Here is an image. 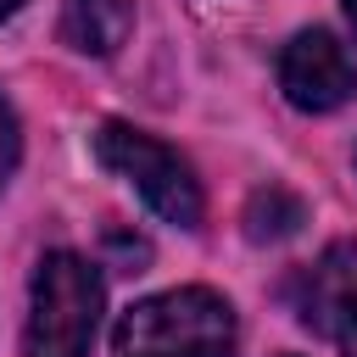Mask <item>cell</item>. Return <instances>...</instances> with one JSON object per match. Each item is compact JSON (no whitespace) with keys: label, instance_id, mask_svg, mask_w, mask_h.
I'll return each mask as SVG.
<instances>
[{"label":"cell","instance_id":"1","mask_svg":"<svg viewBox=\"0 0 357 357\" xmlns=\"http://www.w3.org/2000/svg\"><path fill=\"white\" fill-rule=\"evenodd\" d=\"M234 307L206 284H184L134 301L112 346L117 357H234Z\"/></svg>","mask_w":357,"mask_h":357},{"label":"cell","instance_id":"2","mask_svg":"<svg viewBox=\"0 0 357 357\" xmlns=\"http://www.w3.org/2000/svg\"><path fill=\"white\" fill-rule=\"evenodd\" d=\"M95 324H100V273L78 251H45L33 268L22 357H89Z\"/></svg>","mask_w":357,"mask_h":357},{"label":"cell","instance_id":"3","mask_svg":"<svg viewBox=\"0 0 357 357\" xmlns=\"http://www.w3.org/2000/svg\"><path fill=\"white\" fill-rule=\"evenodd\" d=\"M95 162L106 173H117L123 184H134L156 218H167L178 229L201 223V184H195L190 162L173 145H162L156 134L128 128V123H100L95 128Z\"/></svg>","mask_w":357,"mask_h":357},{"label":"cell","instance_id":"4","mask_svg":"<svg viewBox=\"0 0 357 357\" xmlns=\"http://www.w3.org/2000/svg\"><path fill=\"white\" fill-rule=\"evenodd\" d=\"M279 89L296 112H335L357 95V67H351L346 45H335V33L307 28L279 56Z\"/></svg>","mask_w":357,"mask_h":357},{"label":"cell","instance_id":"5","mask_svg":"<svg viewBox=\"0 0 357 357\" xmlns=\"http://www.w3.org/2000/svg\"><path fill=\"white\" fill-rule=\"evenodd\" d=\"M128 28H134L128 0H67L61 11V39L84 56H117Z\"/></svg>","mask_w":357,"mask_h":357},{"label":"cell","instance_id":"6","mask_svg":"<svg viewBox=\"0 0 357 357\" xmlns=\"http://www.w3.org/2000/svg\"><path fill=\"white\" fill-rule=\"evenodd\" d=\"M351 284H357V251H351V245L324 251V262L307 268L301 284H296V318H301L307 329H329V318H335V307H340V296H346Z\"/></svg>","mask_w":357,"mask_h":357},{"label":"cell","instance_id":"7","mask_svg":"<svg viewBox=\"0 0 357 357\" xmlns=\"http://www.w3.org/2000/svg\"><path fill=\"white\" fill-rule=\"evenodd\" d=\"M301 223H307V206H301V195H290V190H279V184H268V190H257L251 201H245V234L262 245H273V240H290V234H301Z\"/></svg>","mask_w":357,"mask_h":357},{"label":"cell","instance_id":"8","mask_svg":"<svg viewBox=\"0 0 357 357\" xmlns=\"http://www.w3.org/2000/svg\"><path fill=\"white\" fill-rule=\"evenodd\" d=\"M106 245H112V257H117L123 273H139V268L151 262V245H145L139 234H128V229H106Z\"/></svg>","mask_w":357,"mask_h":357},{"label":"cell","instance_id":"9","mask_svg":"<svg viewBox=\"0 0 357 357\" xmlns=\"http://www.w3.org/2000/svg\"><path fill=\"white\" fill-rule=\"evenodd\" d=\"M329 335L340 340V357H357V284L340 296V307H335V318H329Z\"/></svg>","mask_w":357,"mask_h":357},{"label":"cell","instance_id":"10","mask_svg":"<svg viewBox=\"0 0 357 357\" xmlns=\"http://www.w3.org/2000/svg\"><path fill=\"white\" fill-rule=\"evenodd\" d=\"M17 156H22V134H17V117H11V106L0 100V184L11 178Z\"/></svg>","mask_w":357,"mask_h":357},{"label":"cell","instance_id":"11","mask_svg":"<svg viewBox=\"0 0 357 357\" xmlns=\"http://www.w3.org/2000/svg\"><path fill=\"white\" fill-rule=\"evenodd\" d=\"M17 6H22V0H0V22H6V17L17 11Z\"/></svg>","mask_w":357,"mask_h":357},{"label":"cell","instance_id":"12","mask_svg":"<svg viewBox=\"0 0 357 357\" xmlns=\"http://www.w3.org/2000/svg\"><path fill=\"white\" fill-rule=\"evenodd\" d=\"M346 17H351V28H357V0H346Z\"/></svg>","mask_w":357,"mask_h":357}]
</instances>
